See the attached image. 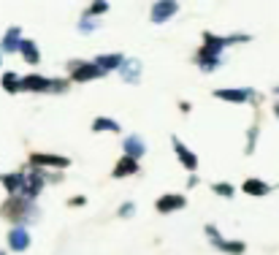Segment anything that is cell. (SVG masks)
Segmentation results:
<instances>
[{"mask_svg": "<svg viewBox=\"0 0 279 255\" xmlns=\"http://www.w3.org/2000/svg\"><path fill=\"white\" fill-rule=\"evenodd\" d=\"M130 168H133V163H130V160H125V163H119V171L117 174H130Z\"/></svg>", "mask_w": 279, "mask_h": 255, "instance_id": "cell-1", "label": "cell"}]
</instances>
